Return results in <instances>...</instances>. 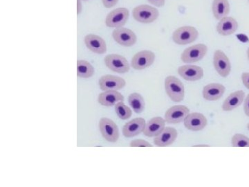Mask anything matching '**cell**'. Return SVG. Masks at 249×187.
Returning a JSON list of instances; mask_svg holds the SVG:
<instances>
[{"label":"cell","instance_id":"obj_1","mask_svg":"<svg viewBox=\"0 0 249 187\" xmlns=\"http://www.w3.org/2000/svg\"><path fill=\"white\" fill-rule=\"evenodd\" d=\"M165 90L167 95L174 102H181L184 99V85L176 76H168L165 78Z\"/></svg>","mask_w":249,"mask_h":187},{"label":"cell","instance_id":"obj_2","mask_svg":"<svg viewBox=\"0 0 249 187\" xmlns=\"http://www.w3.org/2000/svg\"><path fill=\"white\" fill-rule=\"evenodd\" d=\"M132 16L137 22L142 24H150L157 20L160 16V12L153 6L142 4L134 8Z\"/></svg>","mask_w":249,"mask_h":187},{"label":"cell","instance_id":"obj_3","mask_svg":"<svg viewBox=\"0 0 249 187\" xmlns=\"http://www.w3.org/2000/svg\"><path fill=\"white\" fill-rule=\"evenodd\" d=\"M199 36L196 28L191 26H184L178 28L174 31L173 40L178 45H186L195 42Z\"/></svg>","mask_w":249,"mask_h":187},{"label":"cell","instance_id":"obj_4","mask_svg":"<svg viewBox=\"0 0 249 187\" xmlns=\"http://www.w3.org/2000/svg\"><path fill=\"white\" fill-rule=\"evenodd\" d=\"M208 52V47L204 44H197L188 47L181 54V60L185 63H194L202 60Z\"/></svg>","mask_w":249,"mask_h":187},{"label":"cell","instance_id":"obj_5","mask_svg":"<svg viewBox=\"0 0 249 187\" xmlns=\"http://www.w3.org/2000/svg\"><path fill=\"white\" fill-rule=\"evenodd\" d=\"M99 129L103 138L107 142L116 143L119 140V128L111 119L103 117L99 121Z\"/></svg>","mask_w":249,"mask_h":187},{"label":"cell","instance_id":"obj_6","mask_svg":"<svg viewBox=\"0 0 249 187\" xmlns=\"http://www.w3.org/2000/svg\"><path fill=\"white\" fill-rule=\"evenodd\" d=\"M106 66L119 74H125L129 71L130 66L127 59L119 54H109L105 58Z\"/></svg>","mask_w":249,"mask_h":187},{"label":"cell","instance_id":"obj_7","mask_svg":"<svg viewBox=\"0 0 249 187\" xmlns=\"http://www.w3.org/2000/svg\"><path fill=\"white\" fill-rule=\"evenodd\" d=\"M129 16V10L126 8L113 10L106 17V25L110 28L123 27L128 20Z\"/></svg>","mask_w":249,"mask_h":187},{"label":"cell","instance_id":"obj_8","mask_svg":"<svg viewBox=\"0 0 249 187\" xmlns=\"http://www.w3.org/2000/svg\"><path fill=\"white\" fill-rule=\"evenodd\" d=\"M213 65L214 70L223 78H227L231 72L230 60L222 51L216 50L214 52Z\"/></svg>","mask_w":249,"mask_h":187},{"label":"cell","instance_id":"obj_9","mask_svg":"<svg viewBox=\"0 0 249 187\" xmlns=\"http://www.w3.org/2000/svg\"><path fill=\"white\" fill-rule=\"evenodd\" d=\"M155 54L148 50L141 51L134 56L131 61V66L136 70L148 68L154 63Z\"/></svg>","mask_w":249,"mask_h":187},{"label":"cell","instance_id":"obj_10","mask_svg":"<svg viewBox=\"0 0 249 187\" xmlns=\"http://www.w3.org/2000/svg\"><path fill=\"white\" fill-rule=\"evenodd\" d=\"M113 38L124 47H132L137 42V37L133 31L126 28H116L112 33Z\"/></svg>","mask_w":249,"mask_h":187},{"label":"cell","instance_id":"obj_11","mask_svg":"<svg viewBox=\"0 0 249 187\" xmlns=\"http://www.w3.org/2000/svg\"><path fill=\"white\" fill-rule=\"evenodd\" d=\"M190 114V110L185 106H175L165 113V120L168 124H178L184 121Z\"/></svg>","mask_w":249,"mask_h":187},{"label":"cell","instance_id":"obj_12","mask_svg":"<svg viewBox=\"0 0 249 187\" xmlns=\"http://www.w3.org/2000/svg\"><path fill=\"white\" fill-rule=\"evenodd\" d=\"M208 120L206 116L201 113L193 112L188 114L184 120V126L191 131H202L207 126Z\"/></svg>","mask_w":249,"mask_h":187},{"label":"cell","instance_id":"obj_13","mask_svg":"<svg viewBox=\"0 0 249 187\" xmlns=\"http://www.w3.org/2000/svg\"><path fill=\"white\" fill-rule=\"evenodd\" d=\"M126 82L121 77L114 76V75H105L99 80L100 88L103 91L108 90H119L123 89L125 86Z\"/></svg>","mask_w":249,"mask_h":187},{"label":"cell","instance_id":"obj_14","mask_svg":"<svg viewBox=\"0 0 249 187\" xmlns=\"http://www.w3.org/2000/svg\"><path fill=\"white\" fill-rule=\"evenodd\" d=\"M146 123L143 118H135L125 124L123 128V134L127 138L135 137L143 132Z\"/></svg>","mask_w":249,"mask_h":187},{"label":"cell","instance_id":"obj_15","mask_svg":"<svg viewBox=\"0 0 249 187\" xmlns=\"http://www.w3.org/2000/svg\"><path fill=\"white\" fill-rule=\"evenodd\" d=\"M178 74L187 81H196L204 77V70L196 65H183L178 67Z\"/></svg>","mask_w":249,"mask_h":187},{"label":"cell","instance_id":"obj_16","mask_svg":"<svg viewBox=\"0 0 249 187\" xmlns=\"http://www.w3.org/2000/svg\"><path fill=\"white\" fill-rule=\"evenodd\" d=\"M178 137V132L172 127H165L163 131L154 139V144L158 147H166L175 142Z\"/></svg>","mask_w":249,"mask_h":187},{"label":"cell","instance_id":"obj_17","mask_svg":"<svg viewBox=\"0 0 249 187\" xmlns=\"http://www.w3.org/2000/svg\"><path fill=\"white\" fill-rule=\"evenodd\" d=\"M85 43L87 47L93 53L104 54L107 52L106 41L100 36L89 34L85 36Z\"/></svg>","mask_w":249,"mask_h":187},{"label":"cell","instance_id":"obj_18","mask_svg":"<svg viewBox=\"0 0 249 187\" xmlns=\"http://www.w3.org/2000/svg\"><path fill=\"white\" fill-rule=\"evenodd\" d=\"M165 119L160 116L152 118L147 123L143 134L148 137H157L165 129Z\"/></svg>","mask_w":249,"mask_h":187},{"label":"cell","instance_id":"obj_19","mask_svg":"<svg viewBox=\"0 0 249 187\" xmlns=\"http://www.w3.org/2000/svg\"><path fill=\"white\" fill-rule=\"evenodd\" d=\"M226 88L224 85L219 83H211L206 85L203 89V97L205 100L209 101H217L222 97Z\"/></svg>","mask_w":249,"mask_h":187},{"label":"cell","instance_id":"obj_20","mask_svg":"<svg viewBox=\"0 0 249 187\" xmlns=\"http://www.w3.org/2000/svg\"><path fill=\"white\" fill-rule=\"evenodd\" d=\"M216 29L219 35L231 36L235 34L238 29V22L233 18L227 16L219 20Z\"/></svg>","mask_w":249,"mask_h":187},{"label":"cell","instance_id":"obj_21","mask_svg":"<svg viewBox=\"0 0 249 187\" xmlns=\"http://www.w3.org/2000/svg\"><path fill=\"white\" fill-rule=\"evenodd\" d=\"M124 96L116 90H108L100 94L98 101L100 104L107 107H112L120 101H124Z\"/></svg>","mask_w":249,"mask_h":187},{"label":"cell","instance_id":"obj_22","mask_svg":"<svg viewBox=\"0 0 249 187\" xmlns=\"http://www.w3.org/2000/svg\"><path fill=\"white\" fill-rule=\"evenodd\" d=\"M245 98V92L242 90L234 92L231 94L222 105L223 111L230 112L233 111L235 108H238L242 105Z\"/></svg>","mask_w":249,"mask_h":187},{"label":"cell","instance_id":"obj_23","mask_svg":"<svg viewBox=\"0 0 249 187\" xmlns=\"http://www.w3.org/2000/svg\"><path fill=\"white\" fill-rule=\"evenodd\" d=\"M230 9L229 0H213V14L217 20L227 17L230 13Z\"/></svg>","mask_w":249,"mask_h":187},{"label":"cell","instance_id":"obj_24","mask_svg":"<svg viewBox=\"0 0 249 187\" xmlns=\"http://www.w3.org/2000/svg\"><path fill=\"white\" fill-rule=\"evenodd\" d=\"M128 101L129 106L137 114H141L145 110V100L140 94H131L129 96Z\"/></svg>","mask_w":249,"mask_h":187},{"label":"cell","instance_id":"obj_25","mask_svg":"<svg viewBox=\"0 0 249 187\" xmlns=\"http://www.w3.org/2000/svg\"><path fill=\"white\" fill-rule=\"evenodd\" d=\"M94 69L92 65L86 60H78L77 62V75L80 78H88L93 76Z\"/></svg>","mask_w":249,"mask_h":187},{"label":"cell","instance_id":"obj_26","mask_svg":"<svg viewBox=\"0 0 249 187\" xmlns=\"http://www.w3.org/2000/svg\"><path fill=\"white\" fill-rule=\"evenodd\" d=\"M115 111L116 114L122 120H127L132 116V111L130 108L127 107L124 101L116 103L115 105Z\"/></svg>","mask_w":249,"mask_h":187},{"label":"cell","instance_id":"obj_27","mask_svg":"<svg viewBox=\"0 0 249 187\" xmlns=\"http://www.w3.org/2000/svg\"><path fill=\"white\" fill-rule=\"evenodd\" d=\"M231 144L233 147H249V137L240 133L234 134Z\"/></svg>","mask_w":249,"mask_h":187},{"label":"cell","instance_id":"obj_28","mask_svg":"<svg viewBox=\"0 0 249 187\" xmlns=\"http://www.w3.org/2000/svg\"><path fill=\"white\" fill-rule=\"evenodd\" d=\"M129 147H152L150 143L147 142V141L143 140V139H135V140L132 141L129 144Z\"/></svg>","mask_w":249,"mask_h":187},{"label":"cell","instance_id":"obj_29","mask_svg":"<svg viewBox=\"0 0 249 187\" xmlns=\"http://www.w3.org/2000/svg\"><path fill=\"white\" fill-rule=\"evenodd\" d=\"M102 1L105 7L109 9V8L115 6L119 0H102Z\"/></svg>","mask_w":249,"mask_h":187},{"label":"cell","instance_id":"obj_30","mask_svg":"<svg viewBox=\"0 0 249 187\" xmlns=\"http://www.w3.org/2000/svg\"><path fill=\"white\" fill-rule=\"evenodd\" d=\"M242 80L244 85L249 90V72H245L242 74Z\"/></svg>","mask_w":249,"mask_h":187},{"label":"cell","instance_id":"obj_31","mask_svg":"<svg viewBox=\"0 0 249 187\" xmlns=\"http://www.w3.org/2000/svg\"><path fill=\"white\" fill-rule=\"evenodd\" d=\"M150 4L157 7H163L165 5V0H147Z\"/></svg>","mask_w":249,"mask_h":187},{"label":"cell","instance_id":"obj_32","mask_svg":"<svg viewBox=\"0 0 249 187\" xmlns=\"http://www.w3.org/2000/svg\"><path fill=\"white\" fill-rule=\"evenodd\" d=\"M244 111L246 115L249 117V94L247 95L245 100V104H244Z\"/></svg>","mask_w":249,"mask_h":187},{"label":"cell","instance_id":"obj_33","mask_svg":"<svg viewBox=\"0 0 249 187\" xmlns=\"http://www.w3.org/2000/svg\"><path fill=\"white\" fill-rule=\"evenodd\" d=\"M81 1L82 0H78V1H77V10H78V11H77V14H78V15L81 13L82 9H83Z\"/></svg>","mask_w":249,"mask_h":187},{"label":"cell","instance_id":"obj_34","mask_svg":"<svg viewBox=\"0 0 249 187\" xmlns=\"http://www.w3.org/2000/svg\"><path fill=\"white\" fill-rule=\"evenodd\" d=\"M195 147H209V145H196L195 146Z\"/></svg>","mask_w":249,"mask_h":187},{"label":"cell","instance_id":"obj_35","mask_svg":"<svg viewBox=\"0 0 249 187\" xmlns=\"http://www.w3.org/2000/svg\"><path fill=\"white\" fill-rule=\"evenodd\" d=\"M247 57H248V60L249 61V47L248 49H247Z\"/></svg>","mask_w":249,"mask_h":187},{"label":"cell","instance_id":"obj_36","mask_svg":"<svg viewBox=\"0 0 249 187\" xmlns=\"http://www.w3.org/2000/svg\"><path fill=\"white\" fill-rule=\"evenodd\" d=\"M247 129H248L249 131V123L248 125H247Z\"/></svg>","mask_w":249,"mask_h":187},{"label":"cell","instance_id":"obj_37","mask_svg":"<svg viewBox=\"0 0 249 187\" xmlns=\"http://www.w3.org/2000/svg\"><path fill=\"white\" fill-rule=\"evenodd\" d=\"M83 1H87V0H83Z\"/></svg>","mask_w":249,"mask_h":187},{"label":"cell","instance_id":"obj_38","mask_svg":"<svg viewBox=\"0 0 249 187\" xmlns=\"http://www.w3.org/2000/svg\"><path fill=\"white\" fill-rule=\"evenodd\" d=\"M248 1H249V0H248Z\"/></svg>","mask_w":249,"mask_h":187}]
</instances>
